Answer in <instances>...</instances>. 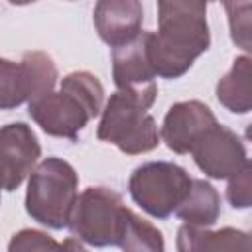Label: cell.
<instances>
[{
    "mask_svg": "<svg viewBox=\"0 0 252 252\" xmlns=\"http://www.w3.org/2000/svg\"><path fill=\"white\" fill-rule=\"evenodd\" d=\"M159 30L148 37V59L156 75L175 79L209 47L203 2H159Z\"/></svg>",
    "mask_w": 252,
    "mask_h": 252,
    "instance_id": "obj_1",
    "label": "cell"
},
{
    "mask_svg": "<svg viewBox=\"0 0 252 252\" xmlns=\"http://www.w3.org/2000/svg\"><path fill=\"white\" fill-rule=\"evenodd\" d=\"M77 173L67 161L47 158L32 171L26 193V211L45 226L63 228L71 222L77 203Z\"/></svg>",
    "mask_w": 252,
    "mask_h": 252,
    "instance_id": "obj_2",
    "label": "cell"
},
{
    "mask_svg": "<svg viewBox=\"0 0 252 252\" xmlns=\"http://www.w3.org/2000/svg\"><path fill=\"white\" fill-rule=\"evenodd\" d=\"M138 100L126 93H114L106 102L98 124V138L116 144L124 154L150 152L159 142V132L154 118Z\"/></svg>",
    "mask_w": 252,
    "mask_h": 252,
    "instance_id": "obj_3",
    "label": "cell"
},
{
    "mask_svg": "<svg viewBox=\"0 0 252 252\" xmlns=\"http://www.w3.org/2000/svg\"><path fill=\"white\" fill-rule=\"evenodd\" d=\"M191 177L175 163L152 161L138 167L130 177L134 201L158 219L169 217L187 197Z\"/></svg>",
    "mask_w": 252,
    "mask_h": 252,
    "instance_id": "obj_4",
    "label": "cell"
},
{
    "mask_svg": "<svg viewBox=\"0 0 252 252\" xmlns=\"http://www.w3.org/2000/svg\"><path fill=\"white\" fill-rule=\"evenodd\" d=\"M122 211V199L114 191L106 187H89L77 197L71 224L75 234L93 246L116 244Z\"/></svg>",
    "mask_w": 252,
    "mask_h": 252,
    "instance_id": "obj_5",
    "label": "cell"
},
{
    "mask_svg": "<svg viewBox=\"0 0 252 252\" xmlns=\"http://www.w3.org/2000/svg\"><path fill=\"white\" fill-rule=\"evenodd\" d=\"M148 37L150 32H140L132 41L112 49V75L118 91L130 94L144 108H150L158 94L156 73L148 59Z\"/></svg>",
    "mask_w": 252,
    "mask_h": 252,
    "instance_id": "obj_6",
    "label": "cell"
},
{
    "mask_svg": "<svg viewBox=\"0 0 252 252\" xmlns=\"http://www.w3.org/2000/svg\"><path fill=\"white\" fill-rule=\"evenodd\" d=\"M197 165L215 179L234 177L246 163V152L238 136L226 126L213 124L191 148Z\"/></svg>",
    "mask_w": 252,
    "mask_h": 252,
    "instance_id": "obj_7",
    "label": "cell"
},
{
    "mask_svg": "<svg viewBox=\"0 0 252 252\" xmlns=\"http://www.w3.org/2000/svg\"><path fill=\"white\" fill-rule=\"evenodd\" d=\"M30 116L47 134L71 140H75V136L91 120L85 106L65 91L47 93L41 98L30 102Z\"/></svg>",
    "mask_w": 252,
    "mask_h": 252,
    "instance_id": "obj_8",
    "label": "cell"
},
{
    "mask_svg": "<svg viewBox=\"0 0 252 252\" xmlns=\"http://www.w3.org/2000/svg\"><path fill=\"white\" fill-rule=\"evenodd\" d=\"M37 158V138L24 122L8 124L0 130V167L4 173L6 191H14L24 181Z\"/></svg>",
    "mask_w": 252,
    "mask_h": 252,
    "instance_id": "obj_9",
    "label": "cell"
},
{
    "mask_svg": "<svg viewBox=\"0 0 252 252\" xmlns=\"http://www.w3.org/2000/svg\"><path fill=\"white\" fill-rule=\"evenodd\" d=\"M213 124H217L215 114L203 102L199 100L177 102L165 114L161 136L173 152L187 154L191 152L197 138Z\"/></svg>",
    "mask_w": 252,
    "mask_h": 252,
    "instance_id": "obj_10",
    "label": "cell"
},
{
    "mask_svg": "<svg viewBox=\"0 0 252 252\" xmlns=\"http://www.w3.org/2000/svg\"><path fill=\"white\" fill-rule=\"evenodd\" d=\"M142 18L144 10L136 0H104L94 8V26L112 49L140 35Z\"/></svg>",
    "mask_w": 252,
    "mask_h": 252,
    "instance_id": "obj_11",
    "label": "cell"
},
{
    "mask_svg": "<svg viewBox=\"0 0 252 252\" xmlns=\"http://www.w3.org/2000/svg\"><path fill=\"white\" fill-rule=\"evenodd\" d=\"M177 252H252L250 236L236 228L217 232L183 224L177 232Z\"/></svg>",
    "mask_w": 252,
    "mask_h": 252,
    "instance_id": "obj_12",
    "label": "cell"
},
{
    "mask_svg": "<svg viewBox=\"0 0 252 252\" xmlns=\"http://www.w3.org/2000/svg\"><path fill=\"white\" fill-rule=\"evenodd\" d=\"M220 213V197L215 187L203 179H193L187 197L175 209V215L189 226H211Z\"/></svg>",
    "mask_w": 252,
    "mask_h": 252,
    "instance_id": "obj_13",
    "label": "cell"
},
{
    "mask_svg": "<svg viewBox=\"0 0 252 252\" xmlns=\"http://www.w3.org/2000/svg\"><path fill=\"white\" fill-rule=\"evenodd\" d=\"M252 69L250 59L238 57L232 69L219 81L217 96L219 100L232 112H248L252 104Z\"/></svg>",
    "mask_w": 252,
    "mask_h": 252,
    "instance_id": "obj_14",
    "label": "cell"
},
{
    "mask_svg": "<svg viewBox=\"0 0 252 252\" xmlns=\"http://www.w3.org/2000/svg\"><path fill=\"white\" fill-rule=\"evenodd\" d=\"M116 244L124 252H163V236L161 232L148 220L140 219L136 213L124 207L120 230Z\"/></svg>",
    "mask_w": 252,
    "mask_h": 252,
    "instance_id": "obj_15",
    "label": "cell"
},
{
    "mask_svg": "<svg viewBox=\"0 0 252 252\" xmlns=\"http://www.w3.org/2000/svg\"><path fill=\"white\" fill-rule=\"evenodd\" d=\"M32 100V83L24 63L0 59V108H16Z\"/></svg>",
    "mask_w": 252,
    "mask_h": 252,
    "instance_id": "obj_16",
    "label": "cell"
},
{
    "mask_svg": "<svg viewBox=\"0 0 252 252\" xmlns=\"http://www.w3.org/2000/svg\"><path fill=\"white\" fill-rule=\"evenodd\" d=\"M61 91L69 93L71 96H75L83 106L85 110L89 112L91 118H94L100 108H102V85L98 83V79L91 73H85V71H77V73H71L63 79L61 83Z\"/></svg>",
    "mask_w": 252,
    "mask_h": 252,
    "instance_id": "obj_17",
    "label": "cell"
},
{
    "mask_svg": "<svg viewBox=\"0 0 252 252\" xmlns=\"http://www.w3.org/2000/svg\"><path fill=\"white\" fill-rule=\"evenodd\" d=\"M22 63H24L30 83H32V100L30 102L51 93L55 79H57V69H55L51 57L45 55L43 51H26L22 57Z\"/></svg>",
    "mask_w": 252,
    "mask_h": 252,
    "instance_id": "obj_18",
    "label": "cell"
},
{
    "mask_svg": "<svg viewBox=\"0 0 252 252\" xmlns=\"http://www.w3.org/2000/svg\"><path fill=\"white\" fill-rule=\"evenodd\" d=\"M8 252H63V248L39 230H22L10 240Z\"/></svg>",
    "mask_w": 252,
    "mask_h": 252,
    "instance_id": "obj_19",
    "label": "cell"
},
{
    "mask_svg": "<svg viewBox=\"0 0 252 252\" xmlns=\"http://www.w3.org/2000/svg\"><path fill=\"white\" fill-rule=\"evenodd\" d=\"M228 10L230 16V30H232V39L242 47V49H250V2H242V4H226L224 6Z\"/></svg>",
    "mask_w": 252,
    "mask_h": 252,
    "instance_id": "obj_20",
    "label": "cell"
},
{
    "mask_svg": "<svg viewBox=\"0 0 252 252\" xmlns=\"http://www.w3.org/2000/svg\"><path fill=\"white\" fill-rule=\"evenodd\" d=\"M228 201L232 203V207H248L250 205V163H246L228 183Z\"/></svg>",
    "mask_w": 252,
    "mask_h": 252,
    "instance_id": "obj_21",
    "label": "cell"
},
{
    "mask_svg": "<svg viewBox=\"0 0 252 252\" xmlns=\"http://www.w3.org/2000/svg\"><path fill=\"white\" fill-rule=\"evenodd\" d=\"M61 248H63V252H87L75 238H67V240L61 244Z\"/></svg>",
    "mask_w": 252,
    "mask_h": 252,
    "instance_id": "obj_22",
    "label": "cell"
}]
</instances>
